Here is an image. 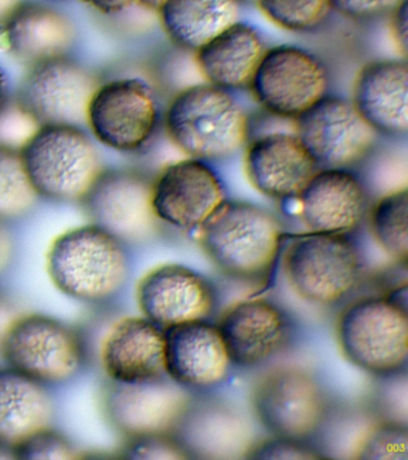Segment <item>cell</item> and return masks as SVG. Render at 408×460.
Masks as SVG:
<instances>
[{
  "instance_id": "cell-1",
  "label": "cell",
  "mask_w": 408,
  "mask_h": 460,
  "mask_svg": "<svg viewBox=\"0 0 408 460\" xmlns=\"http://www.w3.org/2000/svg\"><path fill=\"white\" fill-rule=\"evenodd\" d=\"M195 232L199 246L221 275L256 289L270 286L286 234L273 212L250 201L227 199Z\"/></svg>"
},
{
  "instance_id": "cell-2",
  "label": "cell",
  "mask_w": 408,
  "mask_h": 460,
  "mask_svg": "<svg viewBox=\"0 0 408 460\" xmlns=\"http://www.w3.org/2000/svg\"><path fill=\"white\" fill-rule=\"evenodd\" d=\"M170 142L187 157L213 162L245 149L250 118L230 90L200 83L178 90L163 119Z\"/></svg>"
},
{
  "instance_id": "cell-3",
  "label": "cell",
  "mask_w": 408,
  "mask_h": 460,
  "mask_svg": "<svg viewBox=\"0 0 408 460\" xmlns=\"http://www.w3.org/2000/svg\"><path fill=\"white\" fill-rule=\"evenodd\" d=\"M48 268L62 293L85 302L113 297L123 289L130 272L123 243L94 225L56 237L49 248Z\"/></svg>"
},
{
  "instance_id": "cell-4",
  "label": "cell",
  "mask_w": 408,
  "mask_h": 460,
  "mask_svg": "<svg viewBox=\"0 0 408 460\" xmlns=\"http://www.w3.org/2000/svg\"><path fill=\"white\" fill-rule=\"evenodd\" d=\"M281 259L291 289L302 300L326 307L350 296L363 273L357 244L340 234H285Z\"/></svg>"
},
{
  "instance_id": "cell-5",
  "label": "cell",
  "mask_w": 408,
  "mask_h": 460,
  "mask_svg": "<svg viewBox=\"0 0 408 460\" xmlns=\"http://www.w3.org/2000/svg\"><path fill=\"white\" fill-rule=\"evenodd\" d=\"M20 153L39 196L60 203L83 200L105 171L98 147L77 126H40Z\"/></svg>"
},
{
  "instance_id": "cell-6",
  "label": "cell",
  "mask_w": 408,
  "mask_h": 460,
  "mask_svg": "<svg viewBox=\"0 0 408 460\" xmlns=\"http://www.w3.org/2000/svg\"><path fill=\"white\" fill-rule=\"evenodd\" d=\"M336 341L343 358L378 379L406 373L408 313L388 296L354 301L340 313Z\"/></svg>"
},
{
  "instance_id": "cell-7",
  "label": "cell",
  "mask_w": 408,
  "mask_h": 460,
  "mask_svg": "<svg viewBox=\"0 0 408 460\" xmlns=\"http://www.w3.org/2000/svg\"><path fill=\"white\" fill-rule=\"evenodd\" d=\"M254 412L272 437L311 442L327 426L332 398L321 381L299 367L261 377L252 394Z\"/></svg>"
},
{
  "instance_id": "cell-8",
  "label": "cell",
  "mask_w": 408,
  "mask_h": 460,
  "mask_svg": "<svg viewBox=\"0 0 408 460\" xmlns=\"http://www.w3.org/2000/svg\"><path fill=\"white\" fill-rule=\"evenodd\" d=\"M325 61L304 47H267L249 83L254 101L275 118L295 121L331 93Z\"/></svg>"
},
{
  "instance_id": "cell-9",
  "label": "cell",
  "mask_w": 408,
  "mask_h": 460,
  "mask_svg": "<svg viewBox=\"0 0 408 460\" xmlns=\"http://www.w3.org/2000/svg\"><path fill=\"white\" fill-rule=\"evenodd\" d=\"M161 108L144 79L123 77L101 83L87 111V125L98 142L119 153H137L159 129Z\"/></svg>"
},
{
  "instance_id": "cell-10",
  "label": "cell",
  "mask_w": 408,
  "mask_h": 460,
  "mask_svg": "<svg viewBox=\"0 0 408 460\" xmlns=\"http://www.w3.org/2000/svg\"><path fill=\"white\" fill-rule=\"evenodd\" d=\"M0 348L13 369L40 384L70 380L83 365V344L76 331L49 316L15 320L3 333Z\"/></svg>"
},
{
  "instance_id": "cell-11",
  "label": "cell",
  "mask_w": 408,
  "mask_h": 460,
  "mask_svg": "<svg viewBox=\"0 0 408 460\" xmlns=\"http://www.w3.org/2000/svg\"><path fill=\"white\" fill-rule=\"evenodd\" d=\"M293 122L297 137L320 168L360 164L378 137L350 99L331 93Z\"/></svg>"
},
{
  "instance_id": "cell-12",
  "label": "cell",
  "mask_w": 408,
  "mask_h": 460,
  "mask_svg": "<svg viewBox=\"0 0 408 460\" xmlns=\"http://www.w3.org/2000/svg\"><path fill=\"white\" fill-rule=\"evenodd\" d=\"M100 84L95 72L59 57L31 66L17 99L40 126L81 128L87 125L89 102Z\"/></svg>"
},
{
  "instance_id": "cell-13",
  "label": "cell",
  "mask_w": 408,
  "mask_h": 460,
  "mask_svg": "<svg viewBox=\"0 0 408 460\" xmlns=\"http://www.w3.org/2000/svg\"><path fill=\"white\" fill-rule=\"evenodd\" d=\"M152 193V180L141 172L103 171L82 203L91 225L121 243H141L160 230Z\"/></svg>"
},
{
  "instance_id": "cell-14",
  "label": "cell",
  "mask_w": 408,
  "mask_h": 460,
  "mask_svg": "<svg viewBox=\"0 0 408 460\" xmlns=\"http://www.w3.org/2000/svg\"><path fill=\"white\" fill-rule=\"evenodd\" d=\"M227 199L220 174L199 158L171 162L152 180L153 212L177 229H198Z\"/></svg>"
},
{
  "instance_id": "cell-15",
  "label": "cell",
  "mask_w": 408,
  "mask_h": 460,
  "mask_svg": "<svg viewBox=\"0 0 408 460\" xmlns=\"http://www.w3.org/2000/svg\"><path fill=\"white\" fill-rule=\"evenodd\" d=\"M192 392L169 377L124 384L113 381L107 394V416L128 438L178 434L192 408Z\"/></svg>"
},
{
  "instance_id": "cell-16",
  "label": "cell",
  "mask_w": 408,
  "mask_h": 460,
  "mask_svg": "<svg viewBox=\"0 0 408 460\" xmlns=\"http://www.w3.org/2000/svg\"><path fill=\"white\" fill-rule=\"evenodd\" d=\"M143 314L161 329L207 322L218 305L216 288L188 266L166 264L152 270L137 287Z\"/></svg>"
},
{
  "instance_id": "cell-17",
  "label": "cell",
  "mask_w": 408,
  "mask_h": 460,
  "mask_svg": "<svg viewBox=\"0 0 408 460\" xmlns=\"http://www.w3.org/2000/svg\"><path fill=\"white\" fill-rule=\"evenodd\" d=\"M217 326L232 366L241 369L267 365L286 351L293 338V323L288 313L266 298L230 305Z\"/></svg>"
},
{
  "instance_id": "cell-18",
  "label": "cell",
  "mask_w": 408,
  "mask_h": 460,
  "mask_svg": "<svg viewBox=\"0 0 408 460\" xmlns=\"http://www.w3.org/2000/svg\"><path fill=\"white\" fill-rule=\"evenodd\" d=\"M243 169L257 192L288 200L299 196L320 167L295 132H271L248 140Z\"/></svg>"
},
{
  "instance_id": "cell-19",
  "label": "cell",
  "mask_w": 408,
  "mask_h": 460,
  "mask_svg": "<svg viewBox=\"0 0 408 460\" xmlns=\"http://www.w3.org/2000/svg\"><path fill=\"white\" fill-rule=\"evenodd\" d=\"M300 221L311 233L350 235L369 210L368 190L347 168H320L295 198Z\"/></svg>"
},
{
  "instance_id": "cell-20",
  "label": "cell",
  "mask_w": 408,
  "mask_h": 460,
  "mask_svg": "<svg viewBox=\"0 0 408 460\" xmlns=\"http://www.w3.org/2000/svg\"><path fill=\"white\" fill-rule=\"evenodd\" d=\"M166 374L193 391H209L227 383L232 362L217 325L195 322L164 330Z\"/></svg>"
},
{
  "instance_id": "cell-21",
  "label": "cell",
  "mask_w": 408,
  "mask_h": 460,
  "mask_svg": "<svg viewBox=\"0 0 408 460\" xmlns=\"http://www.w3.org/2000/svg\"><path fill=\"white\" fill-rule=\"evenodd\" d=\"M406 58L368 61L357 72L351 102L378 135L403 138L408 132Z\"/></svg>"
},
{
  "instance_id": "cell-22",
  "label": "cell",
  "mask_w": 408,
  "mask_h": 460,
  "mask_svg": "<svg viewBox=\"0 0 408 460\" xmlns=\"http://www.w3.org/2000/svg\"><path fill=\"white\" fill-rule=\"evenodd\" d=\"M76 38L65 13L40 3H21L0 27V46L30 67L67 56Z\"/></svg>"
},
{
  "instance_id": "cell-23",
  "label": "cell",
  "mask_w": 408,
  "mask_h": 460,
  "mask_svg": "<svg viewBox=\"0 0 408 460\" xmlns=\"http://www.w3.org/2000/svg\"><path fill=\"white\" fill-rule=\"evenodd\" d=\"M101 358L107 376L116 383L161 379L167 376L164 331L145 316L120 320L107 336Z\"/></svg>"
},
{
  "instance_id": "cell-24",
  "label": "cell",
  "mask_w": 408,
  "mask_h": 460,
  "mask_svg": "<svg viewBox=\"0 0 408 460\" xmlns=\"http://www.w3.org/2000/svg\"><path fill=\"white\" fill-rule=\"evenodd\" d=\"M266 49L259 29L239 20L193 54L207 83L235 92L248 89Z\"/></svg>"
},
{
  "instance_id": "cell-25",
  "label": "cell",
  "mask_w": 408,
  "mask_h": 460,
  "mask_svg": "<svg viewBox=\"0 0 408 460\" xmlns=\"http://www.w3.org/2000/svg\"><path fill=\"white\" fill-rule=\"evenodd\" d=\"M52 416V401L42 384L13 368L0 370V445L15 451L49 428Z\"/></svg>"
},
{
  "instance_id": "cell-26",
  "label": "cell",
  "mask_w": 408,
  "mask_h": 460,
  "mask_svg": "<svg viewBox=\"0 0 408 460\" xmlns=\"http://www.w3.org/2000/svg\"><path fill=\"white\" fill-rule=\"evenodd\" d=\"M167 38L195 53L214 36L239 21L238 0H167L159 13Z\"/></svg>"
},
{
  "instance_id": "cell-27",
  "label": "cell",
  "mask_w": 408,
  "mask_h": 460,
  "mask_svg": "<svg viewBox=\"0 0 408 460\" xmlns=\"http://www.w3.org/2000/svg\"><path fill=\"white\" fill-rule=\"evenodd\" d=\"M178 437L191 451L193 458L199 452L211 453L209 458H229L236 453H245V458L253 442H248V429L238 413L225 408H196L193 402L187 416L182 423Z\"/></svg>"
},
{
  "instance_id": "cell-28",
  "label": "cell",
  "mask_w": 408,
  "mask_h": 460,
  "mask_svg": "<svg viewBox=\"0 0 408 460\" xmlns=\"http://www.w3.org/2000/svg\"><path fill=\"white\" fill-rule=\"evenodd\" d=\"M369 212V228L378 247L393 261L406 264L408 258V190H390L376 200Z\"/></svg>"
},
{
  "instance_id": "cell-29",
  "label": "cell",
  "mask_w": 408,
  "mask_h": 460,
  "mask_svg": "<svg viewBox=\"0 0 408 460\" xmlns=\"http://www.w3.org/2000/svg\"><path fill=\"white\" fill-rule=\"evenodd\" d=\"M39 198L20 150L0 146V222L30 214Z\"/></svg>"
},
{
  "instance_id": "cell-30",
  "label": "cell",
  "mask_w": 408,
  "mask_h": 460,
  "mask_svg": "<svg viewBox=\"0 0 408 460\" xmlns=\"http://www.w3.org/2000/svg\"><path fill=\"white\" fill-rule=\"evenodd\" d=\"M256 4L272 23L297 34L318 31L334 13L331 0H256Z\"/></svg>"
},
{
  "instance_id": "cell-31",
  "label": "cell",
  "mask_w": 408,
  "mask_h": 460,
  "mask_svg": "<svg viewBox=\"0 0 408 460\" xmlns=\"http://www.w3.org/2000/svg\"><path fill=\"white\" fill-rule=\"evenodd\" d=\"M357 459L407 460L408 429L399 420H386L371 428L357 448Z\"/></svg>"
},
{
  "instance_id": "cell-32",
  "label": "cell",
  "mask_w": 408,
  "mask_h": 460,
  "mask_svg": "<svg viewBox=\"0 0 408 460\" xmlns=\"http://www.w3.org/2000/svg\"><path fill=\"white\" fill-rule=\"evenodd\" d=\"M39 128L40 125L17 97H8L0 104V146L21 150Z\"/></svg>"
},
{
  "instance_id": "cell-33",
  "label": "cell",
  "mask_w": 408,
  "mask_h": 460,
  "mask_svg": "<svg viewBox=\"0 0 408 460\" xmlns=\"http://www.w3.org/2000/svg\"><path fill=\"white\" fill-rule=\"evenodd\" d=\"M127 445V458L146 460H186L193 459L191 451L178 434L146 435L130 438Z\"/></svg>"
},
{
  "instance_id": "cell-34",
  "label": "cell",
  "mask_w": 408,
  "mask_h": 460,
  "mask_svg": "<svg viewBox=\"0 0 408 460\" xmlns=\"http://www.w3.org/2000/svg\"><path fill=\"white\" fill-rule=\"evenodd\" d=\"M17 459L71 460L81 458L80 452L62 434L46 428L15 448Z\"/></svg>"
},
{
  "instance_id": "cell-35",
  "label": "cell",
  "mask_w": 408,
  "mask_h": 460,
  "mask_svg": "<svg viewBox=\"0 0 408 460\" xmlns=\"http://www.w3.org/2000/svg\"><path fill=\"white\" fill-rule=\"evenodd\" d=\"M324 453L320 448L308 441L292 440V438L272 437L266 441L253 444L247 453L250 459H321Z\"/></svg>"
},
{
  "instance_id": "cell-36",
  "label": "cell",
  "mask_w": 408,
  "mask_h": 460,
  "mask_svg": "<svg viewBox=\"0 0 408 460\" xmlns=\"http://www.w3.org/2000/svg\"><path fill=\"white\" fill-rule=\"evenodd\" d=\"M400 0H331L333 11L347 20L370 22L388 14Z\"/></svg>"
},
{
  "instance_id": "cell-37",
  "label": "cell",
  "mask_w": 408,
  "mask_h": 460,
  "mask_svg": "<svg viewBox=\"0 0 408 460\" xmlns=\"http://www.w3.org/2000/svg\"><path fill=\"white\" fill-rule=\"evenodd\" d=\"M407 0H400L390 11V35L403 58L407 56Z\"/></svg>"
},
{
  "instance_id": "cell-38",
  "label": "cell",
  "mask_w": 408,
  "mask_h": 460,
  "mask_svg": "<svg viewBox=\"0 0 408 460\" xmlns=\"http://www.w3.org/2000/svg\"><path fill=\"white\" fill-rule=\"evenodd\" d=\"M82 2L107 16L124 13L135 4V0H82Z\"/></svg>"
},
{
  "instance_id": "cell-39",
  "label": "cell",
  "mask_w": 408,
  "mask_h": 460,
  "mask_svg": "<svg viewBox=\"0 0 408 460\" xmlns=\"http://www.w3.org/2000/svg\"><path fill=\"white\" fill-rule=\"evenodd\" d=\"M13 241L9 233L3 228L2 222H0V275L9 268L10 262L13 259Z\"/></svg>"
},
{
  "instance_id": "cell-40",
  "label": "cell",
  "mask_w": 408,
  "mask_h": 460,
  "mask_svg": "<svg viewBox=\"0 0 408 460\" xmlns=\"http://www.w3.org/2000/svg\"><path fill=\"white\" fill-rule=\"evenodd\" d=\"M22 0H0V24L6 21Z\"/></svg>"
},
{
  "instance_id": "cell-41",
  "label": "cell",
  "mask_w": 408,
  "mask_h": 460,
  "mask_svg": "<svg viewBox=\"0 0 408 460\" xmlns=\"http://www.w3.org/2000/svg\"><path fill=\"white\" fill-rule=\"evenodd\" d=\"M167 0H135V3L144 9L152 11V13H159L161 7L164 5Z\"/></svg>"
},
{
  "instance_id": "cell-42",
  "label": "cell",
  "mask_w": 408,
  "mask_h": 460,
  "mask_svg": "<svg viewBox=\"0 0 408 460\" xmlns=\"http://www.w3.org/2000/svg\"><path fill=\"white\" fill-rule=\"evenodd\" d=\"M8 97V79H6L4 71L0 68V104L4 102Z\"/></svg>"
},
{
  "instance_id": "cell-43",
  "label": "cell",
  "mask_w": 408,
  "mask_h": 460,
  "mask_svg": "<svg viewBox=\"0 0 408 460\" xmlns=\"http://www.w3.org/2000/svg\"><path fill=\"white\" fill-rule=\"evenodd\" d=\"M239 4H256V0H238Z\"/></svg>"
}]
</instances>
